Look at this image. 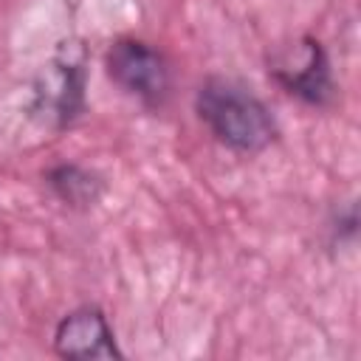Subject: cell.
<instances>
[{
	"mask_svg": "<svg viewBox=\"0 0 361 361\" xmlns=\"http://www.w3.org/2000/svg\"><path fill=\"white\" fill-rule=\"evenodd\" d=\"M195 113L214 135V141L243 155L262 152L279 135L268 104L251 93V87L226 76H209L197 87Z\"/></svg>",
	"mask_w": 361,
	"mask_h": 361,
	"instance_id": "6da1fadb",
	"label": "cell"
},
{
	"mask_svg": "<svg viewBox=\"0 0 361 361\" xmlns=\"http://www.w3.org/2000/svg\"><path fill=\"white\" fill-rule=\"evenodd\" d=\"M87 54L76 39L62 42L31 85L28 113L48 130H65L85 113Z\"/></svg>",
	"mask_w": 361,
	"mask_h": 361,
	"instance_id": "7a4b0ae2",
	"label": "cell"
},
{
	"mask_svg": "<svg viewBox=\"0 0 361 361\" xmlns=\"http://www.w3.org/2000/svg\"><path fill=\"white\" fill-rule=\"evenodd\" d=\"M107 76L133 99H138L144 107L158 110L169 99L172 76L166 56L152 48L144 39L121 37L116 39L104 54Z\"/></svg>",
	"mask_w": 361,
	"mask_h": 361,
	"instance_id": "3957f363",
	"label": "cell"
},
{
	"mask_svg": "<svg viewBox=\"0 0 361 361\" xmlns=\"http://www.w3.org/2000/svg\"><path fill=\"white\" fill-rule=\"evenodd\" d=\"M274 82L293 99L310 107H327L336 99V82L330 71V56L316 37H302L296 48L274 56L268 62Z\"/></svg>",
	"mask_w": 361,
	"mask_h": 361,
	"instance_id": "277c9868",
	"label": "cell"
},
{
	"mask_svg": "<svg viewBox=\"0 0 361 361\" xmlns=\"http://www.w3.org/2000/svg\"><path fill=\"white\" fill-rule=\"evenodd\" d=\"M54 353L71 361H90V358H124L116 344L113 327L102 307L82 305L65 313L54 330Z\"/></svg>",
	"mask_w": 361,
	"mask_h": 361,
	"instance_id": "5b68a950",
	"label": "cell"
},
{
	"mask_svg": "<svg viewBox=\"0 0 361 361\" xmlns=\"http://www.w3.org/2000/svg\"><path fill=\"white\" fill-rule=\"evenodd\" d=\"M45 183L59 203H65L68 209H76V212L93 209L107 189L104 178L96 169H87L73 161H62V164L51 166L45 172Z\"/></svg>",
	"mask_w": 361,
	"mask_h": 361,
	"instance_id": "8992f818",
	"label": "cell"
},
{
	"mask_svg": "<svg viewBox=\"0 0 361 361\" xmlns=\"http://www.w3.org/2000/svg\"><path fill=\"white\" fill-rule=\"evenodd\" d=\"M330 245H341V243H350L358 231V209L355 203H347L344 209H338L330 220Z\"/></svg>",
	"mask_w": 361,
	"mask_h": 361,
	"instance_id": "52a82bcc",
	"label": "cell"
}]
</instances>
